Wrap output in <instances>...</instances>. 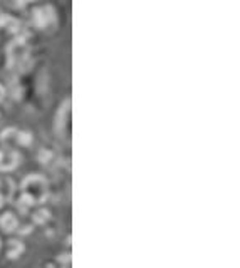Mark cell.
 <instances>
[{
  "label": "cell",
  "instance_id": "1",
  "mask_svg": "<svg viewBox=\"0 0 240 268\" xmlns=\"http://www.w3.org/2000/svg\"><path fill=\"white\" fill-rule=\"evenodd\" d=\"M20 199H24L29 206L44 203L47 199V181L44 176L40 174H29L27 178H24L20 185Z\"/></svg>",
  "mask_w": 240,
  "mask_h": 268
},
{
  "label": "cell",
  "instance_id": "2",
  "mask_svg": "<svg viewBox=\"0 0 240 268\" xmlns=\"http://www.w3.org/2000/svg\"><path fill=\"white\" fill-rule=\"evenodd\" d=\"M7 57H9V67H12L14 64H20L26 60L27 57V44L24 39L15 37L10 42L7 47Z\"/></svg>",
  "mask_w": 240,
  "mask_h": 268
},
{
  "label": "cell",
  "instance_id": "3",
  "mask_svg": "<svg viewBox=\"0 0 240 268\" xmlns=\"http://www.w3.org/2000/svg\"><path fill=\"white\" fill-rule=\"evenodd\" d=\"M32 20L34 26L37 29H46L49 27L51 24L56 20V12L51 7V5H46V7H37L32 14Z\"/></svg>",
  "mask_w": 240,
  "mask_h": 268
},
{
  "label": "cell",
  "instance_id": "4",
  "mask_svg": "<svg viewBox=\"0 0 240 268\" xmlns=\"http://www.w3.org/2000/svg\"><path fill=\"white\" fill-rule=\"evenodd\" d=\"M20 156L14 149H0V171H12L17 168Z\"/></svg>",
  "mask_w": 240,
  "mask_h": 268
},
{
  "label": "cell",
  "instance_id": "5",
  "mask_svg": "<svg viewBox=\"0 0 240 268\" xmlns=\"http://www.w3.org/2000/svg\"><path fill=\"white\" fill-rule=\"evenodd\" d=\"M0 228L5 233H14V231L19 228V220L15 218L14 213H4L0 216Z\"/></svg>",
  "mask_w": 240,
  "mask_h": 268
},
{
  "label": "cell",
  "instance_id": "6",
  "mask_svg": "<svg viewBox=\"0 0 240 268\" xmlns=\"http://www.w3.org/2000/svg\"><path fill=\"white\" fill-rule=\"evenodd\" d=\"M24 250H26V247H24V243L20 240H9V245H7V257L10 260H15L19 258L20 255L24 253Z\"/></svg>",
  "mask_w": 240,
  "mask_h": 268
},
{
  "label": "cell",
  "instance_id": "7",
  "mask_svg": "<svg viewBox=\"0 0 240 268\" xmlns=\"http://www.w3.org/2000/svg\"><path fill=\"white\" fill-rule=\"evenodd\" d=\"M68 113H69V101H66L64 106L59 109V113H57V124H56V131L57 132L64 131L66 121H68Z\"/></svg>",
  "mask_w": 240,
  "mask_h": 268
},
{
  "label": "cell",
  "instance_id": "8",
  "mask_svg": "<svg viewBox=\"0 0 240 268\" xmlns=\"http://www.w3.org/2000/svg\"><path fill=\"white\" fill-rule=\"evenodd\" d=\"M32 220H34L35 225H46L47 221L51 220V213H49V210H46V208L37 210L32 215Z\"/></svg>",
  "mask_w": 240,
  "mask_h": 268
},
{
  "label": "cell",
  "instance_id": "9",
  "mask_svg": "<svg viewBox=\"0 0 240 268\" xmlns=\"http://www.w3.org/2000/svg\"><path fill=\"white\" fill-rule=\"evenodd\" d=\"M32 134L29 131H17L15 132V143H19L20 146H31L32 143Z\"/></svg>",
  "mask_w": 240,
  "mask_h": 268
},
{
  "label": "cell",
  "instance_id": "10",
  "mask_svg": "<svg viewBox=\"0 0 240 268\" xmlns=\"http://www.w3.org/2000/svg\"><path fill=\"white\" fill-rule=\"evenodd\" d=\"M15 132H17V129H14V127H9V129H5L2 134H0V141L9 143L10 139H14V141H15Z\"/></svg>",
  "mask_w": 240,
  "mask_h": 268
},
{
  "label": "cell",
  "instance_id": "11",
  "mask_svg": "<svg viewBox=\"0 0 240 268\" xmlns=\"http://www.w3.org/2000/svg\"><path fill=\"white\" fill-rule=\"evenodd\" d=\"M51 151H47V149H40L39 151V161L40 163H49V160H51Z\"/></svg>",
  "mask_w": 240,
  "mask_h": 268
},
{
  "label": "cell",
  "instance_id": "12",
  "mask_svg": "<svg viewBox=\"0 0 240 268\" xmlns=\"http://www.w3.org/2000/svg\"><path fill=\"white\" fill-rule=\"evenodd\" d=\"M14 2L19 5V7H24V5H27L29 2H34V0H14Z\"/></svg>",
  "mask_w": 240,
  "mask_h": 268
},
{
  "label": "cell",
  "instance_id": "13",
  "mask_svg": "<svg viewBox=\"0 0 240 268\" xmlns=\"http://www.w3.org/2000/svg\"><path fill=\"white\" fill-rule=\"evenodd\" d=\"M4 94H5V89H4V86L0 84V101L4 99Z\"/></svg>",
  "mask_w": 240,
  "mask_h": 268
},
{
  "label": "cell",
  "instance_id": "14",
  "mask_svg": "<svg viewBox=\"0 0 240 268\" xmlns=\"http://www.w3.org/2000/svg\"><path fill=\"white\" fill-rule=\"evenodd\" d=\"M0 247H2V245H0Z\"/></svg>",
  "mask_w": 240,
  "mask_h": 268
}]
</instances>
